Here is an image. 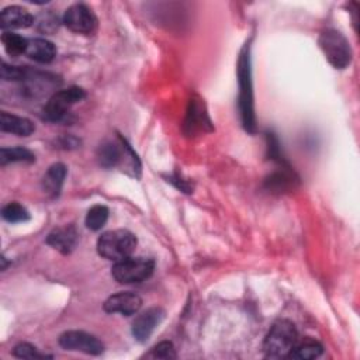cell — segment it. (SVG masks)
<instances>
[{"label": "cell", "mask_w": 360, "mask_h": 360, "mask_svg": "<svg viewBox=\"0 0 360 360\" xmlns=\"http://www.w3.org/2000/svg\"><path fill=\"white\" fill-rule=\"evenodd\" d=\"M0 129L3 132L14 134L17 136H28L35 131V125L31 120L20 115L1 111L0 114Z\"/></svg>", "instance_id": "13"}, {"label": "cell", "mask_w": 360, "mask_h": 360, "mask_svg": "<svg viewBox=\"0 0 360 360\" xmlns=\"http://www.w3.org/2000/svg\"><path fill=\"white\" fill-rule=\"evenodd\" d=\"M63 24L76 34H93L97 28V17L91 8L83 3H75L66 8Z\"/></svg>", "instance_id": "8"}, {"label": "cell", "mask_w": 360, "mask_h": 360, "mask_svg": "<svg viewBox=\"0 0 360 360\" xmlns=\"http://www.w3.org/2000/svg\"><path fill=\"white\" fill-rule=\"evenodd\" d=\"M13 356L18 357V359H46V357H52L48 356L45 353H41L35 346L30 345V343H18L17 346H14L13 349Z\"/></svg>", "instance_id": "23"}, {"label": "cell", "mask_w": 360, "mask_h": 360, "mask_svg": "<svg viewBox=\"0 0 360 360\" xmlns=\"http://www.w3.org/2000/svg\"><path fill=\"white\" fill-rule=\"evenodd\" d=\"M77 236L79 235L75 226L72 225L59 226V228H55L52 232H49V235L46 236V243L53 249L59 250L60 253L68 255L75 249L77 243Z\"/></svg>", "instance_id": "12"}, {"label": "cell", "mask_w": 360, "mask_h": 360, "mask_svg": "<svg viewBox=\"0 0 360 360\" xmlns=\"http://www.w3.org/2000/svg\"><path fill=\"white\" fill-rule=\"evenodd\" d=\"M58 28V17L52 13H46L45 15L39 17L38 30L42 32H52Z\"/></svg>", "instance_id": "25"}, {"label": "cell", "mask_w": 360, "mask_h": 360, "mask_svg": "<svg viewBox=\"0 0 360 360\" xmlns=\"http://www.w3.org/2000/svg\"><path fill=\"white\" fill-rule=\"evenodd\" d=\"M1 42H3V46H4L6 52L11 58H17L21 53H25L28 39L15 34V32H13V31H3Z\"/></svg>", "instance_id": "19"}, {"label": "cell", "mask_w": 360, "mask_h": 360, "mask_svg": "<svg viewBox=\"0 0 360 360\" xmlns=\"http://www.w3.org/2000/svg\"><path fill=\"white\" fill-rule=\"evenodd\" d=\"M136 243V236L128 229H111L98 236L97 252L107 260L118 262L131 256Z\"/></svg>", "instance_id": "3"}, {"label": "cell", "mask_w": 360, "mask_h": 360, "mask_svg": "<svg viewBox=\"0 0 360 360\" xmlns=\"http://www.w3.org/2000/svg\"><path fill=\"white\" fill-rule=\"evenodd\" d=\"M125 149V141H121L120 145L114 142H105L98 148V160L104 167H111L124 160L122 152Z\"/></svg>", "instance_id": "17"}, {"label": "cell", "mask_w": 360, "mask_h": 360, "mask_svg": "<svg viewBox=\"0 0 360 360\" xmlns=\"http://www.w3.org/2000/svg\"><path fill=\"white\" fill-rule=\"evenodd\" d=\"M59 345L65 350L82 352L91 356H98L104 352L103 342L84 330H66L59 336Z\"/></svg>", "instance_id": "7"}, {"label": "cell", "mask_w": 360, "mask_h": 360, "mask_svg": "<svg viewBox=\"0 0 360 360\" xmlns=\"http://www.w3.org/2000/svg\"><path fill=\"white\" fill-rule=\"evenodd\" d=\"M25 55L38 63H49L56 56V46L45 38H31L27 42Z\"/></svg>", "instance_id": "14"}, {"label": "cell", "mask_w": 360, "mask_h": 360, "mask_svg": "<svg viewBox=\"0 0 360 360\" xmlns=\"http://www.w3.org/2000/svg\"><path fill=\"white\" fill-rule=\"evenodd\" d=\"M1 217L4 221L15 224V222H24L30 219V212L27 211V208L15 201L6 204L1 208Z\"/></svg>", "instance_id": "21"}, {"label": "cell", "mask_w": 360, "mask_h": 360, "mask_svg": "<svg viewBox=\"0 0 360 360\" xmlns=\"http://www.w3.org/2000/svg\"><path fill=\"white\" fill-rule=\"evenodd\" d=\"M14 162H27L32 163L35 162V155L22 146H14V148H1L0 150V165L6 166L7 163Z\"/></svg>", "instance_id": "18"}, {"label": "cell", "mask_w": 360, "mask_h": 360, "mask_svg": "<svg viewBox=\"0 0 360 360\" xmlns=\"http://www.w3.org/2000/svg\"><path fill=\"white\" fill-rule=\"evenodd\" d=\"M319 48L322 49L328 62L336 69H345L352 62V48L347 38L335 28H325L318 38Z\"/></svg>", "instance_id": "4"}, {"label": "cell", "mask_w": 360, "mask_h": 360, "mask_svg": "<svg viewBox=\"0 0 360 360\" xmlns=\"http://www.w3.org/2000/svg\"><path fill=\"white\" fill-rule=\"evenodd\" d=\"M298 342V332L294 323L288 319L276 321L267 332L263 342V352L266 357H287Z\"/></svg>", "instance_id": "2"}, {"label": "cell", "mask_w": 360, "mask_h": 360, "mask_svg": "<svg viewBox=\"0 0 360 360\" xmlns=\"http://www.w3.org/2000/svg\"><path fill=\"white\" fill-rule=\"evenodd\" d=\"M155 270V262L148 257L128 256L114 263L111 276L121 284H134L148 280Z\"/></svg>", "instance_id": "6"}, {"label": "cell", "mask_w": 360, "mask_h": 360, "mask_svg": "<svg viewBox=\"0 0 360 360\" xmlns=\"http://www.w3.org/2000/svg\"><path fill=\"white\" fill-rule=\"evenodd\" d=\"M238 80H239V114L243 128L255 134L256 132V115L253 103V84L250 70V49L245 45L240 51L238 60Z\"/></svg>", "instance_id": "1"}, {"label": "cell", "mask_w": 360, "mask_h": 360, "mask_svg": "<svg viewBox=\"0 0 360 360\" xmlns=\"http://www.w3.org/2000/svg\"><path fill=\"white\" fill-rule=\"evenodd\" d=\"M66 174H68V169L63 163H53L52 166H49L46 173L42 177L44 191L52 198L58 197L60 194Z\"/></svg>", "instance_id": "15"}, {"label": "cell", "mask_w": 360, "mask_h": 360, "mask_svg": "<svg viewBox=\"0 0 360 360\" xmlns=\"http://www.w3.org/2000/svg\"><path fill=\"white\" fill-rule=\"evenodd\" d=\"M84 97L86 91L77 86L58 90L45 103L42 108V118L51 122H59L66 118L72 105L82 101Z\"/></svg>", "instance_id": "5"}, {"label": "cell", "mask_w": 360, "mask_h": 360, "mask_svg": "<svg viewBox=\"0 0 360 360\" xmlns=\"http://www.w3.org/2000/svg\"><path fill=\"white\" fill-rule=\"evenodd\" d=\"M34 24L32 14L20 6L4 7L0 13V27L3 31L27 28Z\"/></svg>", "instance_id": "11"}, {"label": "cell", "mask_w": 360, "mask_h": 360, "mask_svg": "<svg viewBox=\"0 0 360 360\" xmlns=\"http://www.w3.org/2000/svg\"><path fill=\"white\" fill-rule=\"evenodd\" d=\"M323 347L318 340H314L311 338L304 339L302 342H297L292 350L288 353V359H301V360H311L316 359L322 354Z\"/></svg>", "instance_id": "16"}, {"label": "cell", "mask_w": 360, "mask_h": 360, "mask_svg": "<svg viewBox=\"0 0 360 360\" xmlns=\"http://www.w3.org/2000/svg\"><path fill=\"white\" fill-rule=\"evenodd\" d=\"M28 75L27 68L10 66L6 62L1 63V79L4 82H22Z\"/></svg>", "instance_id": "24"}, {"label": "cell", "mask_w": 360, "mask_h": 360, "mask_svg": "<svg viewBox=\"0 0 360 360\" xmlns=\"http://www.w3.org/2000/svg\"><path fill=\"white\" fill-rule=\"evenodd\" d=\"M166 312L160 307H152L141 312L132 322V336L141 343L146 342L153 333V330L163 321Z\"/></svg>", "instance_id": "9"}, {"label": "cell", "mask_w": 360, "mask_h": 360, "mask_svg": "<svg viewBox=\"0 0 360 360\" xmlns=\"http://www.w3.org/2000/svg\"><path fill=\"white\" fill-rule=\"evenodd\" d=\"M108 219V208L101 204L93 205L86 215L84 224L90 231H100Z\"/></svg>", "instance_id": "20"}, {"label": "cell", "mask_w": 360, "mask_h": 360, "mask_svg": "<svg viewBox=\"0 0 360 360\" xmlns=\"http://www.w3.org/2000/svg\"><path fill=\"white\" fill-rule=\"evenodd\" d=\"M142 307V298L132 291H120L104 301V311L108 314H121L129 316L136 314Z\"/></svg>", "instance_id": "10"}, {"label": "cell", "mask_w": 360, "mask_h": 360, "mask_svg": "<svg viewBox=\"0 0 360 360\" xmlns=\"http://www.w3.org/2000/svg\"><path fill=\"white\" fill-rule=\"evenodd\" d=\"M146 357L149 359H165V360H169V359H176L177 354H176V350H174V346L172 342H160L158 343L156 346H153L150 349V352L146 354Z\"/></svg>", "instance_id": "22"}]
</instances>
